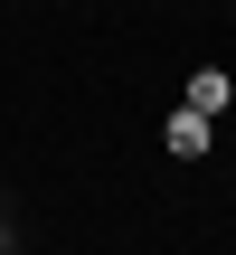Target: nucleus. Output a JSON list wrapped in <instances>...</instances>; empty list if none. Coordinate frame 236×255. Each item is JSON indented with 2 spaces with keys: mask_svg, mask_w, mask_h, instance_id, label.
<instances>
[{
  "mask_svg": "<svg viewBox=\"0 0 236 255\" xmlns=\"http://www.w3.org/2000/svg\"><path fill=\"white\" fill-rule=\"evenodd\" d=\"M161 151H170V161H199V151H208V114H189V104H180V114L161 123Z\"/></svg>",
  "mask_w": 236,
  "mask_h": 255,
  "instance_id": "1",
  "label": "nucleus"
},
{
  "mask_svg": "<svg viewBox=\"0 0 236 255\" xmlns=\"http://www.w3.org/2000/svg\"><path fill=\"white\" fill-rule=\"evenodd\" d=\"M227 66H199V76H189V95H180V104H189V114H208V123H218V114H227Z\"/></svg>",
  "mask_w": 236,
  "mask_h": 255,
  "instance_id": "2",
  "label": "nucleus"
},
{
  "mask_svg": "<svg viewBox=\"0 0 236 255\" xmlns=\"http://www.w3.org/2000/svg\"><path fill=\"white\" fill-rule=\"evenodd\" d=\"M0 227H9V199H0Z\"/></svg>",
  "mask_w": 236,
  "mask_h": 255,
  "instance_id": "3",
  "label": "nucleus"
}]
</instances>
